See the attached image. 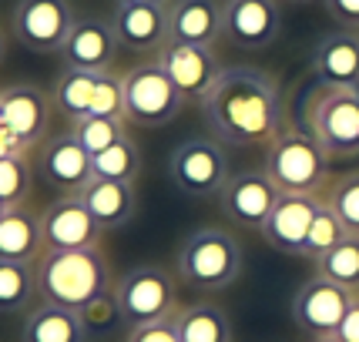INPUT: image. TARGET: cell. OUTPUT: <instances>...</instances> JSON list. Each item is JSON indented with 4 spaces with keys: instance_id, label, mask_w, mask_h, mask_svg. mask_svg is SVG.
I'll list each match as a JSON object with an SVG mask.
<instances>
[{
    "instance_id": "6",
    "label": "cell",
    "mask_w": 359,
    "mask_h": 342,
    "mask_svg": "<svg viewBox=\"0 0 359 342\" xmlns=\"http://www.w3.org/2000/svg\"><path fill=\"white\" fill-rule=\"evenodd\" d=\"M232 175L229 155L222 148L219 138L208 135H191V138L178 141L168 155V178L172 185L188 195V198H219L225 182Z\"/></svg>"
},
{
    "instance_id": "26",
    "label": "cell",
    "mask_w": 359,
    "mask_h": 342,
    "mask_svg": "<svg viewBox=\"0 0 359 342\" xmlns=\"http://www.w3.org/2000/svg\"><path fill=\"white\" fill-rule=\"evenodd\" d=\"M94 84H97V71H74V67H64L61 78L54 81L50 101H54V108L61 111L67 121H81V118L91 114Z\"/></svg>"
},
{
    "instance_id": "11",
    "label": "cell",
    "mask_w": 359,
    "mask_h": 342,
    "mask_svg": "<svg viewBox=\"0 0 359 342\" xmlns=\"http://www.w3.org/2000/svg\"><path fill=\"white\" fill-rule=\"evenodd\" d=\"M282 27V0H225L222 37L238 50H266Z\"/></svg>"
},
{
    "instance_id": "13",
    "label": "cell",
    "mask_w": 359,
    "mask_h": 342,
    "mask_svg": "<svg viewBox=\"0 0 359 342\" xmlns=\"http://www.w3.org/2000/svg\"><path fill=\"white\" fill-rule=\"evenodd\" d=\"M353 302V292L336 285V282L313 275L299 285V292L292 296V319L302 332H309L313 339L323 336H336V329L343 322L346 309Z\"/></svg>"
},
{
    "instance_id": "16",
    "label": "cell",
    "mask_w": 359,
    "mask_h": 342,
    "mask_svg": "<svg viewBox=\"0 0 359 342\" xmlns=\"http://www.w3.org/2000/svg\"><path fill=\"white\" fill-rule=\"evenodd\" d=\"M50 97L37 84H11L0 88V114L4 125L11 128L27 151L47 141V125H50Z\"/></svg>"
},
{
    "instance_id": "18",
    "label": "cell",
    "mask_w": 359,
    "mask_h": 342,
    "mask_svg": "<svg viewBox=\"0 0 359 342\" xmlns=\"http://www.w3.org/2000/svg\"><path fill=\"white\" fill-rule=\"evenodd\" d=\"M111 27L118 44L131 54H158L168 44V7L158 4H114Z\"/></svg>"
},
{
    "instance_id": "22",
    "label": "cell",
    "mask_w": 359,
    "mask_h": 342,
    "mask_svg": "<svg viewBox=\"0 0 359 342\" xmlns=\"http://www.w3.org/2000/svg\"><path fill=\"white\" fill-rule=\"evenodd\" d=\"M81 202L88 205V212L94 215V221L114 232V228H125L128 221L138 212V191L135 185L125 182H104V178H91L88 188L81 191Z\"/></svg>"
},
{
    "instance_id": "8",
    "label": "cell",
    "mask_w": 359,
    "mask_h": 342,
    "mask_svg": "<svg viewBox=\"0 0 359 342\" xmlns=\"http://www.w3.org/2000/svg\"><path fill=\"white\" fill-rule=\"evenodd\" d=\"M121 81H125V121L138 128L172 125L188 104L158 61L131 67L128 74H121Z\"/></svg>"
},
{
    "instance_id": "30",
    "label": "cell",
    "mask_w": 359,
    "mask_h": 342,
    "mask_svg": "<svg viewBox=\"0 0 359 342\" xmlns=\"http://www.w3.org/2000/svg\"><path fill=\"white\" fill-rule=\"evenodd\" d=\"M323 202L339 215V221L346 225L349 235H359V171H346L339 178H332L323 195Z\"/></svg>"
},
{
    "instance_id": "4",
    "label": "cell",
    "mask_w": 359,
    "mask_h": 342,
    "mask_svg": "<svg viewBox=\"0 0 359 342\" xmlns=\"http://www.w3.org/2000/svg\"><path fill=\"white\" fill-rule=\"evenodd\" d=\"M302 118L329 161L359 158V88L319 84L306 94Z\"/></svg>"
},
{
    "instance_id": "17",
    "label": "cell",
    "mask_w": 359,
    "mask_h": 342,
    "mask_svg": "<svg viewBox=\"0 0 359 342\" xmlns=\"http://www.w3.org/2000/svg\"><path fill=\"white\" fill-rule=\"evenodd\" d=\"M319 208H323L319 195H282L279 191V202L262 225V238L282 255H302L309 225L319 215Z\"/></svg>"
},
{
    "instance_id": "28",
    "label": "cell",
    "mask_w": 359,
    "mask_h": 342,
    "mask_svg": "<svg viewBox=\"0 0 359 342\" xmlns=\"http://www.w3.org/2000/svg\"><path fill=\"white\" fill-rule=\"evenodd\" d=\"M94 165V178H104V182H125V185H135L141 171V151L138 141L131 135H121L111 148H104L101 155L91 158Z\"/></svg>"
},
{
    "instance_id": "36",
    "label": "cell",
    "mask_w": 359,
    "mask_h": 342,
    "mask_svg": "<svg viewBox=\"0 0 359 342\" xmlns=\"http://www.w3.org/2000/svg\"><path fill=\"white\" fill-rule=\"evenodd\" d=\"M128 342H182V336H178V326H175V315H172V319L131 326L128 329Z\"/></svg>"
},
{
    "instance_id": "21",
    "label": "cell",
    "mask_w": 359,
    "mask_h": 342,
    "mask_svg": "<svg viewBox=\"0 0 359 342\" xmlns=\"http://www.w3.org/2000/svg\"><path fill=\"white\" fill-rule=\"evenodd\" d=\"M222 37L219 0H172L168 4V41L212 47Z\"/></svg>"
},
{
    "instance_id": "12",
    "label": "cell",
    "mask_w": 359,
    "mask_h": 342,
    "mask_svg": "<svg viewBox=\"0 0 359 342\" xmlns=\"http://www.w3.org/2000/svg\"><path fill=\"white\" fill-rule=\"evenodd\" d=\"M44 252H78L101 245V225L94 221L81 195H61L41 212Z\"/></svg>"
},
{
    "instance_id": "42",
    "label": "cell",
    "mask_w": 359,
    "mask_h": 342,
    "mask_svg": "<svg viewBox=\"0 0 359 342\" xmlns=\"http://www.w3.org/2000/svg\"><path fill=\"white\" fill-rule=\"evenodd\" d=\"M313 342H339L336 336H323V339H313Z\"/></svg>"
},
{
    "instance_id": "40",
    "label": "cell",
    "mask_w": 359,
    "mask_h": 342,
    "mask_svg": "<svg viewBox=\"0 0 359 342\" xmlns=\"http://www.w3.org/2000/svg\"><path fill=\"white\" fill-rule=\"evenodd\" d=\"M114 4H158V7H168V0H114Z\"/></svg>"
},
{
    "instance_id": "10",
    "label": "cell",
    "mask_w": 359,
    "mask_h": 342,
    "mask_svg": "<svg viewBox=\"0 0 359 342\" xmlns=\"http://www.w3.org/2000/svg\"><path fill=\"white\" fill-rule=\"evenodd\" d=\"M276 202H279V188L272 185L266 168L232 171L219 195L222 215L232 225L255 228V232H262V225H266L269 212L276 208Z\"/></svg>"
},
{
    "instance_id": "29",
    "label": "cell",
    "mask_w": 359,
    "mask_h": 342,
    "mask_svg": "<svg viewBox=\"0 0 359 342\" xmlns=\"http://www.w3.org/2000/svg\"><path fill=\"white\" fill-rule=\"evenodd\" d=\"M316 265V275L343 285L349 292H359V235H346L332 252H326Z\"/></svg>"
},
{
    "instance_id": "38",
    "label": "cell",
    "mask_w": 359,
    "mask_h": 342,
    "mask_svg": "<svg viewBox=\"0 0 359 342\" xmlns=\"http://www.w3.org/2000/svg\"><path fill=\"white\" fill-rule=\"evenodd\" d=\"M336 339L339 342H359V292H353V302H349L343 322H339V329H336Z\"/></svg>"
},
{
    "instance_id": "14",
    "label": "cell",
    "mask_w": 359,
    "mask_h": 342,
    "mask_svg": "<svg viewBox=\"0 0 359 342\" xmlns=\"http://www.w3.org/2000/svg\"><path fill=\"white\" fill-rule=\"evenodd\" d=\"M161 67H165V74L172 78V84L182 91L188 104H202L208 91H212V84L219 81L222 74V61L215 57V50L212 47H195V44H168L158 50L155 57Z\"/></svg>"
},
{
    "instance_id": "23",
    "label": "cell",
    "mask_w": 359,
    "mask_h": 342,
    "mask_svg": "<svg viewBox=\"0 0 359 342\" xmlns=\"http://www.w3.org/2000/svg\"><path fill=\"white\" fill-rule=\"evenodd\" d=\"M44 255L41 215L27 205H14L0 215V259L4 262H37Z\"/></svg>"
},
{
    "instance_id": "7",
    "label": "cell",
    "mask_w": 359,
    "mask_h": 342,
    "mask_svg": "<svg viewBox=\"0 0 359 342\" xmlns=\"http://www.w3.org/2000/svg\"><path fill=\"white\" fill-rule=\"evenodd\" d=\"M114 299L128 329L172 319L178 312V282L161 265H135L114 282Z\"/></svg>"
},
{
    "instance_id": "3",
    "label": "cell",
    "mask_w": 359,
    "mask_h": 342,
    "mask_svg": "<svg viewBox=\"0 0 359 342\" xmlns=\"http://www.w3.org/2000/svg\"><path fill=\"white\" fill-rule=\"evenodd\" d=\"M242 245L225 228L202 225L178 245L175 275L195 292H225L242 279Z\"/></svg>"
},
{
    "instance_id": "37",
    "label": "cell",
    "mask_w": 359,
    "mask_h": 342,
    "mask_svg": "<svg viewBox=\"0 0 359 342\" xmlns=\"http://www.w3.org/2000/svg\"><path fill=\"white\" fill-rule=\"evenodd\" d=\"M326 14L346 27V31H359V0H323Z\"/></svg>"
},
{
    "instance_id": "32",
    "label": "cell",
    "mask_w": 359,
    "mask_h": 342,
    "mask_svg": "<svg viewBox=\"0 0 359 342\" xmlns=\"http://www.w3.org/2000/svg\"><path fill=\"white\" fill-rule=\"evenodd\" d=\"M346 225L339 221V215L323 202L319 208V215L313 218V225H309V235H306V245H302V255L299 259H309V262H319L326 252H332L339 242L346 238Z\"/></svg>"
},
{
    "instance_id": "35",
    "label": "cell",
    "mask_w": 359,
    "mask_h": 342,
    "mask_svg": "<svg viewBox=\"0 0 359 342\" xmlns=\"http://www.w3.org/2000/svg\"><path fill=\"white\" fill-rule=\"evenodd\" d=\"M81 312V319H84V326H88V332H108L111 326H118V322H125L121 319V309H118V299H114V292H104V296L91 299Z\"/></svg>"
},
{
    "instance_id": "33",
    "label": "cell",
    "mask_w": 359,
    "mask_h": 342,
    "mask_svg": "<svg viewBox=\"0 0 359 342\" xmlns=\"http://www.w3.org/2000/svg\"><path fill=\"white\" fill-rule=\"evenodd\" d=\"M71 135L84 144V151L88 155H101L104 148H111L114 141L128 135V121H111V118H81V121H71Z\"/></svg>"
},
{
    "instance_id": "2",
    "label": "cell",
    "mask_w": 359,
    "mask_h": 342,
    "mask_svg": "<svg viewBox=\"0 0 359 342\" xmlns=\"http://www.w3.org/2000/svg\"><path fill=\"white\" fill-rule=\"evenodd\" d=\"M37 292L44 302L67 306V309H84L91 299L114 292V268L108 255L97 249L78 252H44L37 262Z\"/></svg>"
},
{
    "instance_id": "5",
    "label": "cell",
    "mask_w": 359,
    "mask_h": 342,
    "mask_svg": "<svg viewBox=\"0 0 359 342\" xmlns=\"http://www.w3.org/2000/svg\"><path fill=\"white\" fill-rule=\"evenodd\" d=\"M266 175L282 195H323L329 185V158L309 131L289 128L266 148Z\"/></svg>"
},
{
    "instance_id": "24",
    "label": "cell",
    "mask_w": 359,
    "mask_h": 342,
    "mask_svg": "<svg viewBox=\"0 0 359 342\" xmlns=\"http://www.w3.org/2000/svg\"><path fill=\"white\" fill-rule=\"evenodd\" d=\"M88 326L81 319L78 309H67V306H34L24 319L20 329V342H88Z\"/></svg>"
},
{
    "instance_id": "27",
    "label": "cell",
    "mask_w": 359,
    "mask_h": 342,
    "mask_svg": "<svg viewBox=\"0 0 359 342\" xmlns=\"http://www.w3.org/2000/svg\"><path fill=\"white\" fill-rule=\"evenodd\" d=\"M37 292V268L34 262H4L0 259V312H31Z\"/></svg>"
},
{
    "instance_id": "39",
    "label": "cell",
    "mask_w": 359,
    "mask_h": 342,
    "mask_svg": "<svg viewBox=\"0 0 359 342\" xmlns=\"http://www.w3.org/2000/svg\"><path fill=\"white\" fill-rule=\"evenodd\" d=\"M17 151H27L20 141L11 135V128L4 125V114H0V158H7V155H17Z\"/></svg>"
},
{
    "instance_id": "34",
    "label": "cell",
    "mask_w": 359,
    "mask_h": 342,
    "mask_svg": "<svg viewBox=\"0 0 359 342\" xmlns=\"http://www.w3.org/2000/svg\"><path fill=\"white\" fill-rule=\"evenodd\" d=\"M91 114L94 118H111V121H125V81L114 71H97Z\"/></svg>"
},
{
    "instance_id": "43",
    "label": "cell",
    "mask_w": 359,
    "mask_h": 342,
    "mask_svg": "<svg viewBox=\"0 0 359 342\" xmlns=\"http://www.w3.org/2000/svg\"><path fill=\"white\" fill-rule=\"evenodd\" d=\"M285 4H309V0H285Z\"/></svg>"
},
{
    "instance_id": "1",
    "label": "cell",
    "mask_w": 359,
    "mask_h": 342,
    "mask_svg": "<svg viewBox=\"0 0 359 342\" xmlns=\"http://www.w3.org/2000/svg\"><path fill=\"white\" fill-rule=\"evenodd\" d=\"M202 111L212 135L235 148H269L289 131L279 81L259 67H222Z\"/></svg>"
},
{
    "instance_id": "31",
    "label": "cell",
    "mask_w": 359,
    "mask_h": 342,
    "mask_svg": "<svg viewBox=\"0 0 359 342\" xmlns=\"http://www.w3.org/2000/svg\"><path fill=\"white\" fill-rule=\"evenodd\" d=\"M31 188H34L31 151H17V155L0 158V202L7 208L24 205L31 198Z\"/></svg>"
},
{
    "instance_id": "44",
    "label": "cell",
    "mask_w": 359,
    "mask_h": 342,
    "mask_svg": "<svg viewBox=\"0 0 359 342\" xmlns=\"http://www.w3.org/2000/svg\"><path fill=\"white\" fill-rule=\"evenodd\" d=\"M4 212H7V205H4V202H0V215H4Z\"/></svg>"
},
{
    "instance_id": "41",
    "label": "cell",
    "mask_w": 359,
    "mask_h": 342,
    "mask_svg": "<svg viewBox=\"0 0 359 342\" xmlns=\"http://www.w3.org/2000/svg\"><path fill=\"white\" fill-rule=\"evenodd\" d=\"M4 57H7V34L0 31V67H4Z\"/></svg>"
},
{
    "instance_id": "25",
    "label": "cell",
    "mask_w": 359,
    "mask_h": 342,
    "mask_svg": "<svg viewBox=\"0 0 359 342\" xmlns=\"http://www.w3.org/2000/svg\"><path fill=\"white\" fill-rule=\"evenodd\" d=\"M175 326L182 342H232V322L215 302H191L178 306Z\"/></svg>"
},
{
    "instance_id": "20",
    "label": "cell",
    "mask_w": 359,
    "mask_h": 342,
    "mask_svg": "<svg viewBox=\"0 0 359 342\" xmlns=\"http://www.w3.org/2000/svg\"><path fill=\"white\" fill-rule=\"evenodd\" d=\"M313 74L319 84L359 88V31H339L319 37L313 47Z\"/></svg>"
},
{
    "instance_id": "9",
    "label": "cell",
    "mask_w": 359,
    "mask_h": 342,
    "mask_svg": "<svg viewBox=\"0 0 359 342\" xmlns=\"http://www.w3.org/2000/svg\"><path fill=\"white\" fill-rule=\"evenodd\" d=\"M78 24L71 0H17L14 37L20 47L34 54H61L67 37Z\"/></svg>"
},
{
    "instance_id": "15",
    "label": "cell",
    "mask_w": 359,
    "mask_h": 342,
    "mask_svg": "<svg viewBox=\"0 0 359 342\" xmlns=\"http://www.w3.org/2000/svg\"><path fill=\"white\" fill-rule=\"evenodd\" d=\"M37 171L44 178L47 185L61 195H81L88 182L94 178V165H91V155L84 151L71 131L64 135H54L41 144V155H37Z\"/></svg>"
},
{
    "instance_id": "19",
    "label": "cell",
    "mask_w": 359,
    "mask_h": 342,
    "mask_svg": "<svg viewBox=\"0 0 359 342\" xmlns=\"http://www.w3.org/2000/svg\"><path fill=\"white\" fill-rule=\"evenodd\" d=\"M118 34L104 17H78L74 31L61 47L64 67L74 71H111L114 54H118Z\"/></svg>"
}]
</instances>
